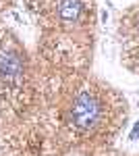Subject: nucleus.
<instances>
[{"label":"nucleus","mask_w":139,"mask_h":156,"mask_svg":"<svg viewBox=\"0 0 139 156\" xmlns=\"http://www.w3.org/2000/svg\"><path fill=\"white\" fill-rule=\"evenodd\" d=\"M102 119V102L89 90H83L73 100L71 106V125L77 131H92Z\"/></svg>","instance_id":"obj_1"},{"label":"nucleus","mask_w":139,"mask_h":156,"mask_svg":"<svg viewBox=\"0 0 139 156\" xmlns=\"http://www.w3.org/2000/svg\"><path fill=\"white\" fill-rule=\"evenodd\" d=\"M0 79L9 85H17L23 79V67L17 54H0Z\"/></svg>","instance_id":"obj_2"},{"label":"nucleus","mask_w":139,"mask_h":156,"mask_svg":"<svg viewBox=\"0 0 139 156\" xmlns=\"http://www.w3.org/2000/svg\"><path fill=\"white\" fill-rule=\"evenodd\" d=\"M58 17L67 23H75L83 12V2L81 0H58L56 2Z\"/></svg>","instance_id":"obj_3"},{"label":"nucleus","mask_w":139,"mask_h":156,"mask_svg":"<svg viewBox=\"0 0 139 156\" xmlns=\"http://www.w3.org/2000/svg\"><path fill=\"white\" fill-rule=\"evenodd\" d=\"M135 135H139V123L135 125V129H133V135H131V137H135Z\"/></svg>","instance_id":"obj_4"}]
</instances>
